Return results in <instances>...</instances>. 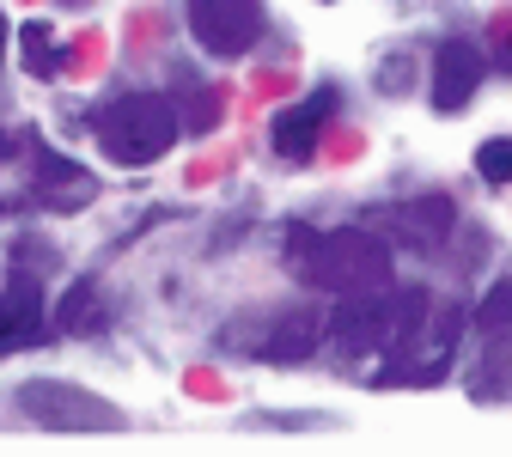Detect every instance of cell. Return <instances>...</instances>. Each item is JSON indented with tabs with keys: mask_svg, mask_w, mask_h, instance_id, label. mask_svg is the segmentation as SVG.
Masks as SVG:
<instances>
[{
	"mask_svg": "<svg viewBox=\"0 0 512 457\" xmlns=\"http://www.w3.org/2000/svg\"><path fill=\"white\" fill-rule=\"evenodd\" d=\"M287 269L305 287H336V293H384L391 287V250L366 232H311L287 226Z\"/></svg>",
	"mask_w": 512,
	"mask_h": 457,
	"instance_id": "obj_1",
	"label": "cell"
},
{
	"mask_svg": "<svg viewBox=\"0 0 512 457\" xmlns=\"http://www.w3.org/2000/svg\"><path fill=\"white\" fill-rule=\"evenodd\" d=\"M98 141L116 165H153L177 141V110L165 92H122L98 110Z\"/></svg>",
	"mask_w": 512,
	"mask_h": 457,
	"instance_id": "obj_2",
	"label": "cell"
},
{
	"mask_svg": "<svg viewBox=\"0 0 512 457\" xmlns=\"http://www.w3.org/2000/svg\"><path fill=\"white\" fill-rule=\"evenodd\" d=\"M19 409L43 427V433H61V439H110L128 427V415L104 397H92L86 384H68V378H31L19 384Z\"/></svg>",
	"mask_w": 512,
	"mask_h": 457,
	"instance_id": "obj_3",
	"label": "cell"
},
{
	"mask_svg": "<svg viewBox=\"0 0 512 457\" xmlns=\"http://www.w3.org/2000/svg\"><path fill=\"white\" fill-rule=\"evenodd\" d=\"M183 19H189V37H196L208 55H250L256 37L269 25V7L263 0H183Z\"/></svg>",
	"mask_w": 512,
	"mask_h": 457,
	"instance_id": "obj_4",
	"label": "cell"
},
{
	"mask_svg": "<svg viewBox=\"0 0 512 457\" xmlns=\"http://www.w3.org/2000/svg\"><path fill=\"white\" fill-rule=\"evenodd\" d=\"M330 342L342 354H366V348H384L397 342V323H391V299L384 293H348V305H336V317L324 323Z\"/></svg>",
	"mask_w": 512,
	"mask_h": 457,
	"instance_id": "obj_5",
	"label": "cell"
},
{
	"mask_svg": "<svg viewBox=\"0 0 512 457\" xmlns=\"http://www.w3.org/2000/svg\"><path fill=\"white\" fill-rule=\"evenodd\" d=\"M336 110H342V92L336 86H317L311 98H299L293 110H281V122H275V153L287 165H305L317 153V141H324V128H330Z\"/></svg>",
	"mask_w": 512,
	"mask_h": 457,
	"instance_id": "obj_6",
	"label": "cell"
},
{
	"mask_svg": "<svg viewBox=\"0 0 512 457\" xmlns=\"http://www.w3.org/2000/svg\"><path fill=\"white\" fill-rule=\"evenodd\" d=\"M476 86H482V49L470 43V37H445L439 49H433V110H445V116H458L470 98H476Z\"/></svg>",
	"mask_w": 512,
	"mask_h": 457,
	"instance_id": "obj_7",
	"label": "cell"
},
{
	"mask_svg": "<svg viewBox=\"0 0 512 457\" xmlns=\"http://www.w3.org/2000/svg\"><path fill=\"white\" fill-rule=\"evenodd\" d=\"M482 342H488V354H494V366L488 372H476V397L488 390H500V378H512V287L500 281V287H488V299H482Z\"/></svg>",
	"mask_w": 512,
	"mask_h": 457,
	"instance_id": "obj_8",
	"label": "cell"
},
{
	"mask_svg": "<svg viewBox=\"0 0 512 457\" xmlns=\"http://www.w3.org/2000/svg\"><path fill=\"white\" fill-rule=\"evenodd\" d=\"M317 330H324V317H317V311H281V317H269V342L263 348H256V354H263V360H305L311 348H317Z\"/></svg>",
	"mask_w": 512,
	"mask_h": 457,
	"instance_id": "obj_9",
	"label": "cell"
},
{
	"mask_svg": "<svg viewBox=\"0 0 512 457\" xmlns=\"http://www.w3.org/2000/svg\"><path fill=\"white\" fill-rule=\"evenodd\" d=\"M397 220H403L409 244H439L445 226H452V202H445V195H421V202H409Z\"/></svg>",
	"mask_w": 512,
	"mask_h": 457,
	"instance_id": "obj_10",
	"label": "cell"
},
{
	"mask_svg": "<svg viewBox=\"0 0 512 457\" xmlns=\"http://www.w3.org/2000/svg\"><path fill=\"white\" fill-rule=\"evenodd\" d=\"M25 68L31 74H61V49H55V37L43 31V25H25Z\"/></svg>",
	"mask_w": 512,
	"mask_h": 457,
	"instance_id": "obj_11",
	"label": "cell"
},
{
	"mask_svg": "<svg viewBox=\"0 0 512 457\" xmlns=\"http://www.w3.org/2000/svg\"><path fill=\"white\" fill-rule=\"evenodd\" d=\"M86 317H98V287H92V281L68 293V305L55 311V330H68V336H74V330H86Z\"/></svg>",
	"mask_w": 512,
	"mask_h": 457,
	"instance_id": "obj_12",
	"label": "cell"
},
{
	"mask_svg": "<svg viewBox=\"0 0 512 457\" xmlns=\"http://www.w3.org/2000/svg\"><path fill=\"white\" fill-rule=\"evenodd\" d=\"M476 171L488 183H512V141H482L476 147Z\"/></svg>",
	"mask_w": 512,
	"mask_h": 457,
	"instance_id": "obj_13",
	"label": "cell"
},
{
	"mask_svg": "<svg viewBox=\"0 0 512 457\" xmlns=\"http://www.w3.org/2000/svg\"><path fill=\"white\" fill-rule=\"evenodd\" d=\"M409 74H415V68H409V55H397L391 68H378V86H409Z\"/></svg>",
	"mask_w": 512,
	"mask_h": 457,
	"instance_id": "obj_14",
	"label": "cell"
},
{
	"mask_svg": "<svg viewBox=\"0 0 512 457\" xmlns=\"http://www.w3.org/2000/svg\"><path fill=\"white\" fill-rule=\"evenodd\" d=\"M494 68L512 74V25H500V43H494Z\"/></svg>",
	"mask_w": 512,
	"mask_h": 457,
	"instance_id": "obj_15",
	"label": "cell"
},
{
	"mask_svg": "<svg viewBox=\"0 0 512 457\" xmlns=\"http://www.w3.org/2000/svg\"><path fill=\"white\" fill-rule=\"evenodd\" d=\"M0 55H7V19H0Z\"/></svg>",
	"mask_w": 512,
	"mask_h": 457,
	"instance_id": "obj_16",
	"label": "cell"
}]
</instances>
